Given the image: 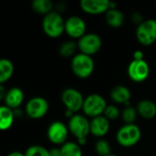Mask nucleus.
Segmentation results:
<instances>
[{
    "label": "nucleus",
    "mask_w": 156,
    "mask_h": 156,
    "mask_svg": "<svg viewBox=\"0 0 156 156\" xmlns=\"http://www.w3.org/2000/svg\"><path fill=\"white\" fill-rule=\"evenodd\" d=\"M42 29L48 37L58 38L65 32V20L60 13L54 10L43 16Z\"/></svg>",
    "instance_id": "nucleus-1"
},
{
    "label": "nucleus",
    "mask_w": 156,
    "mask_h": 156,
    "mask_svg": "<svg viewBox=\"0 0 156 156\" xmlns=\"http://www.w3.org/2000/svg\"><path fill=\"white\" fill-rule=\"evenodd\" d=\"M70 68L76 77L87 79L92 75L95 69V63L91 56L80 52L71 58Z\"/></svg>",
    "instance_id": "nucleus-2"
},
{
    "label": "nucleus",
    "mask_w": 156,
    "mask_h": 156,
    "mask_svg": "<svg viewBox=\"0 0 156 156\" xmlns=\"http://www.w3.org/2000/svg\"><path fill=\"white\" fill-rule=\"evenodd\" d=\"M142 138V131L136 124H124L116 133L117 143L124 148L136 145Z\"/></svg>",
    "instance_id": "nucleus-3"
},
{
    "label": "nucleus",
    "mask_w": 156,
    "mask_h": 156,
    "mask_svg": "<svg viewBox=\"0 0 156 156\" xmlns=\"http://www.w3.org/2000/svg\"><path fill=\"white\" fill-rule=\"evenodd\" d=\"M107 106V101L101 95L92 93L85 98L82 111L85 116L92 119L103 115Z\"/></svg>",
    "instance_id": "nucleus-4"
},
{
    "label": "nucleus",
    "mask_w": 156,
    "mask_h": 156,
    "mask_svg": "<svg viewBox=\"0 0 156 156\" xmlns=\"http://www.w3.org/2000/svg\"><path fill=\"white\" fill-rule=\"evenodd\" d=\"M69 133L77 139H88V135L90 134V121L87 116L75 113L68 122Z\"/></svg>",
    "instance_id": "nucleus-5"
},
{
    "label": "nucleus",
    "mask_w": 156,
    "mask_h": 156,
    "mask_svg": "<svg viewBox=\"0 0 156 156\" xmlns=\"http://www.w3.org/2000/svg\"><path fill=\"white\" fill-rule=\"evenodd\" d=\"M135 37L143 46H151L156 41V19L149 18L139 25L135 31Z\"/></svg>",
    "instance_id": "nucleus-6"
},
{
    "label": "nucleus",
    "mask_w": 156,
    "mask_h": 156,
    "mask_svg": "<svg viewBox=\"0 0 156 156\" xmlns=\"http://www.w3.org/2000/svg\"><path fill=\"white\" fill-rule=\"evenodd\" d=\"M85 98L82 93L75 88H67L61 93V101L66 110L77 113L82 110Z\"/></svg>",
    "instance_id": "nucleus-7"
},
{
    "label": "nucleus",
    "mask_w": 156,
    "mask_h": 156,
    "mask_svg": "<svg viewBox=\"0 0 156 156\" xmlns=\"http://www.w3.org/2000/svg\"><path fill=\"white\" fill-rule=\"evenodd\" d=\"M49 109L48 101L41 96H36L31 98L25 106V112L27 115L33 120L42 119L48 113Z\"/></svg>",
    "instance_id": "nucleus-8"
},
{
    "label": "nucleus",
    "mask_w": 156,
    "mask_h": 156,
    "mask_svg": "<svg viewBox=\"0 0 156 156\" xmlns=\"http://www.w3.org/2000/svg\"><path fill=\"white\" fill-rule=\"evenodd\" d=\"M77 44L80 53L92 56L101 50L102 47V39L96 33H86L78 40Z\"/></svg>",
    "instance_id": "nucleus-9"
},
{
    "label": "nucleus",
    "mask_w": 156,
    "mask_h": 156,
    "mask_svg": "<svg viewBox=\"0 0 156 156\" xmlns=\"http://www.w3.org/2000/svg\"><path fill=\"white\" fill-rule=\"evenodd\" d=\"M69 131L68 124H65L61 121H55L51 122L47 131V136L48 141L55 145H63L67 143Z\"/></svg>",
    "instance_id": "nucleus-10"
},
{
    "label": "nucleus",
    "mask_w": 156,
    "mask_h": 156,
    "mask_svg": "<svg viewBox=\"0 0 156 156\" xmlns=\"http://www.w3.org/2000/svg\"><path fill=\"white\" fill-rule=\"evenodd\" d=\"M129 78L137 83L146 80L150 74V67L148 62L144 60H132L127 68Z\"/></svg>",
    "instance_id": "nucleus-11"
},
{
    "label": "nucleus",
    "mask_w": 156,
    "mask_h": 156,
    "mask_svg": "<svg viewBox=\"0 0 156 156\" xmlns=\"http://www.w3.org/2000/svg\"><path fill=\"white\" fill-rule=\"evenodd\" d=\"M87 25L84 19L79 16H71L65 20V32L74 39H80L86 34Z\"/></svg>",
    "instance_id": "nucleus-12"
},
{
    "label": "nucleus",
    "mask_w": 156,
    "mask_h": 156,
    "mask_svg": "<svg viewBox=\"0 0 156 156\" xmlns=\"http://www.w3.org/2000/svg\"><path fill=\"white\" fill-rule=\"evenodd\" d=\"M110 2L108 0H81L80 3L83 12L90 15L105 14L110 9Z\"/></svg>",
    "instance_id": "nucleus-13"
},
{
    "label": "nucleus",
    "mask_w": 156,
    "mask_h": 156,
    "mask_svg": "<svg viewBox=\"0 0 156 156\" xmlns=\"http://www.w3.org/2000/svg\"><path fill=\"white\" fill-rule=\"evenodd\" d=\"M110 121L103 115L92 118L90 120V134L97 137H104L110 131Z\"/></svg>",
    "instance_id": "nucleus-14"
},
{
    "label": "nucleus",
    "mask_w": 156,
    "mask_h": 156,
    "mask_svg": "<svg viewBox=\"0 0 156 156\" xmlns=\"http://www.w3.org/2000/svg\"><path fill=\"white\" fill-rule=\"evenodd\" d=\"M24 99H25L24 91L18 87H12L9 90H7L6 94L3 101L5 102L4 105L7 106L12 110H15L22 105Z\"/></svg>",
    "instance_id": "nucleus-15"
},
{
    "label": "nucleus",
    "mask_w": 156,
    "mask_h": 156,
    "mask_svg": "<svg viewBox=\"0 0 156 156\" xmlns=\"http://www.w3.org/2000/svg\"><path fill=\"white\" fill-rule=\"evenodd\" d=\"M112 101L116 104H122L125 106L131 105L130 101L132 99V92L130 89L124 85H117L110 92Z\"/></svg>",
    "instance_id": "nucleus-16"
},
{
    "label": "nucleus",
    "mask_w": 156,
    "mask_h": 156,
    "mask_svg": "<svg viewBox=\"0 0 156 156\" xmlns=\"http://www.w3.org/2000/svg\"><path fill=\"white\" fill-rule=\"evenodd\" d=\"M136 109L138 114L145 120H152L156 116V104L151 100L144 99L140 101Z\"/></svg>",
    "instance_id": "nucleus-17"
},
{
    "label": "nucleus",
    "mask_w": 156,
    "mask_h": 156,
    "mask_svg": "<svg viewBox=\"0 0 156 156\" xmlns=\"http://www.w3.org/2000/svg\"><path fill=\"white\" fill-rule=\"evenodd\" d=\"M105 21L110 27L113 28H119L124 24L125 16L118 8L109 9L105 13Z\"/></svg>",
    "instance_id": "nucleus-18"
},
{
    "label": "nucleus",
    "mask_w": 156,
    "mask_h": 156,
    "mask_svg": "<svg viewBox=\"0 0 156 156\" xmlns=\"http://www.w3.org/2000/svg\"><path fill=\"white\" fill-rule=\"evenodd\" d=\"M15 121L14 111L5 105L0 107V129L2 131L9 130Z\"/></svg>",
    "instance_id": "nucleus-19"
},
{
    "label": "nucleus",
    "mask_w": 156,
    "mask_h": 156,
    "mask_svg": "<svg viewBox=\"0 0 156 156\" xmlns=\"http://www.w3.org/2000/svg\"><path fill=\"white\" fill-rule=\"evenodd\" d=\"M15 67L8 58H2L0 60V84L7 82L14 74Z\"/></svg>",
    "instance_id": "nucleus-20"
},
{
    "label": "nucleus",
    "mask_w": 156,
    "mask_h": 156,
    "mask_svg": "<svg viewBox=\"0 0 156 156\" xmlns=\"http://www.w3.org/2000/svg\"><path fill=\"white\" fill-rule=\"evenodd\" d=\"M31 6L34 12L43 16L54 11V5L50 0H34L31 4Z\"/></svg>",
    "instance_id": "nucleus-21"
},
{
    "label": "nucleus",
    "mask_w": 156,
    "mask_h": 156,
    "mask_svg": "<svg viewBox=\"0 0 156 156\" xmlns=\"http://www.w3.org/2000/svg\"><path fill=\"white\" fill-rule=\"evenodd\" d=\"M59 148L61 156H83L81 146L77 142H67Z\"/></svg>",
    "instance_id": "nucleus-22"
},
{
    "label": "nucleus",
    "mask_w": 156,
    "mask_h": 156,
    "mask_svg": "<svg viewBox=\"0 0 156 156\" xmlns=\"http://www.w3.org/2000/svg\"><path fill=\"white\" fill-rule=\"evenodd\" d=\"M77 49H79L77 43L71 40H67L61 43V45L59 46L58 53L60 54L61 57H64V58H70V57L73 58L76 55Z\"/></svg>",
    "instance_id": "nucleus-23"
},
{
    "label": "nucleus",
    "mask_w": 156,
    "mask_h": 156,
    "mask_svg": "<svg viewBox=\"0 0 156 156\" xmlns=\"http://www.w3.org/2000/svg\"><path fill=\"white\" fill-rule=\"evenodd\" d=\"M137 115H138L137 109L135 107H133L132 105L125 106L121 113V117L122 121L125 122V124H133L134 122L136 121Z\"/></svg>",
    "instance_id": "nucleus-24"
},
{
    "label": "nucleus",
    "mask_w": 156,
    "mask_h": 156,
    "mask_svg": "<svg viewBox=\"0 0 156 156\" xmlns=\"http://www.w3.org/2000/svg\"><path fill=\"white\" fill-rule=\"evenodd\" d=\"M95 151L99 156H109L110 154H112L111 145L104 139H100L96 142Z\"/></svg>",
    "instance_id": "nucleus-25"
},
{
    "label": "nucleus",
    "mask_w": 156,
    "mask_h": 156,
    "mask_svg": "<svg viewBox=\"0 0 156 156\" xmlns=\"http://www.w3.org/2000/svg\"><path fill=\"white\" fill-rule=\"evenodd\" d=\"M25 156H49V150L41 145H31L24 153Z\"/></svg>",
    "instance_id": "nucleus-26"
},
{
    "label": "nucleus",
    "mask_w": 156,
    "mask_h": 156,
    "mask_svg": "<svg viewBox=\"0 0 156 156\" xmlns=\"http://www.w3.org/2000/svg\"><path fill=\"white\" fill-rule=\"evenodd\" d=\"M121 113H122V112L119 110V108L116 105L111 104L106 107L103 116L106 117L111 122V121H115L119 117H121Z\"/></svg>",
    "instance_id": "nucleus-27"
},
{
    "label": "nucleus",
    "mask_w": 156,
    "mask_h": 156,
    "mask_svg": "<svg viewBox=\"0 0 156 156\" xmlns=\"http://www.w3.org/2000/svg\"><path fill=\"white\" fill-rule=\"evenodd\" d=\"M131 17H132L133 22L134 24H136V25H137V27H138L139 25H141V24L144 21L143 15H142L141 13H139V12H135V13H133V14L132 15V16H131Z\"/></svg>",
    "instance_id": "nucleus-28"
},
{
    "label": "nucleus",
    "mask_w": 156,
    "mask_h": 156,
    "mask_svg": "<svg viewBox=\"0 0 156 156\" xmlns=\"http://www.w3.org/2000/svg\"><path fill=\"white\" fill-rule=\"evenodd\" d=\"M133 60H144V53L142 50H135L133 54Z\"/></svg>",
    "instance_id": "nucleus-29"
},
{
    "label": "nucleus",
    "mask_w": 156,
    "mask_h": 156,
    "mask_svg": "<svg viewBox=\"0 0 156 156\" xmlns=\"http://www.w3.org/2000/svg\"><path fill=\"white\" fill-rule=\"evenodd\" d=\"M49 156H61L60 148L54 147V148L50 149V150H49Z\"/></svg>",
    "instance_id": "nucleus-30"
},
{
    "label": "nucleus",
    "mask_w": 156,
    "mask_h": 156,
    "mask_svg": "<svg viewBox=\"0 0 156 156\" xmlns=\"http://www.w3.org/2000/svg\"><path fill=\"white\" fill-rule=\"evenodd\" d=\"M7 156H25V154H23L21 152H18V151H15V152L10 153Z\"/></svg>",
    "instance_id": "nucleus-31"
},
{
    "label": "nucleus",
    "mask_w": 156,
    "mask_h": 156,
    "mask_svg": "<svg viewBox=\"0 0 156 156\" xmlns=\"http://www.w3.org/2000/svg\"><path fill=\"white\" fill-rule=\"evenodd\" d=\"M109 156H117V155H115V154H110Z\"/></svg>",
    "instance_id": "nucleus-32"
}]
</instances>
